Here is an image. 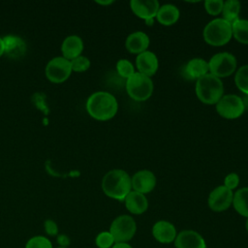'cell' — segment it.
<instances>
[{
    "mask_svg": "<svg viewBox=\"0 0 248 248\" xmlns=\"http://www.w3.org/2000/svg\"><path fill=\"white\" fill-rule=\"evenodd\" d=\"M245 228H246V231H247V232H248V218H247L246 223H245Z\"/></svg>",
    "mask_w": 248,
    "mask_h": 248,
    "instance_id": "8d00e7d4",
    "label": "cell"
},
{
    "mask_svg": "<svg viewBox=\"0 0 248 248\" xmlns=\"http://www.w3.org/2000/svg\"><path fill=\"white\" fill-rule=\"evenodd\" d=\"M132 190L143 195L154 190L157 179L155 174L149 170H140L131 176Z\"/></svg>",
    "mask_w": 248,
    "mask_h": 248,
    "instance_id": "7c38bea8",
    "label": "cell"
},
{
    "mask_svg": "<svg viewBox=\"0 0 248 248\" xmlns=\"http://www.w3.org/2000/svg\"><path fill=\"white\" fill-rule=\"evenodd\" d=\"M25 248H53V246L46 236L34 235L27 240Z\"/></svg>",
    "mask_w": 248,
    "mask_h": 248,
    "instance_id": "4316f807",
    "label": "cell"
},
{
    "mask_svg": "<svg viewBox=\"0 0 248 248\" xmlns=\"http://www.w3.org/2000/svg\"><path fill=\"white\" fill-rule=\"evenodd\" d=\"M44 229L47 235L49 236H57L58 235V226L55 221L51 219H46L44 222Z\"/></svg>",
    "mask_w": 248,
    "mask_h": 248,
    "instance_id": "1f68e13d",
    "label": "cell"
},
{
    "mask_svg": "<svg viewBox=\"0 0 248 248\" xmlns=\"http://www.w3.org/2000/svg\"><path fill=\"white\" fill-rule=\"evenodd\" d=\"M234 83L241 92L248 95V64L239 67L235 71Z\"/></svg>",
    "mask_w": 248,
    "mask_h": 248,
    "instance_id": "d4e9b609",
    "label": "cell"
},
{
    "mask_svg": "<svg viewBox=\"0 0 248 248\" xmlns=\"http://www.w3.org/2000/svg\"><path fill=\"white\" fill-rule=\"evenodd\" d=\"M85 108L92 118L99 121H107L113 118L117 113L118 103L111 93L97 91L88 97Z\"/></svg>",
    "mask_w": 248,
    "mask_h": 248,
    "instance_id": "6da1fadb",
    "label": "cell"
},
{
    "mask_svg": "<svg viewBox=\"0 0 248 248\" xmlns=\"http://www.w3.org/2000/svg\"><path fill=\"white\" fill-rule=\"evenodd\" d=\"M116 71L118 73V75L121 78H129L132 75H134L136 73L135 71V66L133 65V63L128 60V59H119L116 63Z\"/></svg>",
    "mask_w": 248,
    "mask_h": 248,
    "instance_id": "484cf974",
    "label": "cell"
},
{
    "mask_svg": "<svg viewBox=\"0 0 248 248\" xmlns=\"http://www.w3.org/2000/svg\"><path fill=\"white\" fill-rule=\"evenodd\" d=\"M152 234L154 238L163 244L171 243L174 241L177 233L173 224L166 220L157 221L152 227Z\"/></svg>",
    "mask_w": 248,
    "mask_h": 248,
    "instance_id": "2e32d148",
    "label": "cell"
},
{
    "mask_svg": "<svg viewBox=\"0 0 248 248\" xmlns=\"http://www.w3.org/2000/svg\"><path fill=\"white\" fill-rule=\"evenodd\" d=\"M204 10L210 16H219L222 14L224 1L223 0H206L203 2Z\"/></svg>",
    "mask_w": 248,
    "mask_h": 248,
    "instance_id": "f546056e",
    "label": "cell"
},
{
    "mask_svg": "<svg viewBox=\"0 0 248 248\" xmlns=\"http://www.w3.org/2000/svg\"><path fill=\"white\" fill-rule=\"evenodd\" d=\"M96 3L99 4V5H103V6H108V5L112 4L113 1L112 0H108V1H99V0H97Z\"/></svg>",
    "mask_w": 248,
    "mask_h": 248,
    "instance_id": "e575fe53",
    "label": "cell"
},
{
    "mask_svg": "<svg viewBox=\"0 0 248 248\" xmlns=\"http://www.w3.org/2000/svg\"><path fill=\"white\" fill-rule=\"evenodd\" d=\"M136 68L139 73L149 78L154 76L159 68V60L157 55L150 50H145L136 57Z\"/></svg>",
    "mask_w": 248,
    "mask_h": 248,
    "instance_id": "4fadbf2b",
    "label": "cell"
},
{
    "mask_svg": "<svg viewBox=\"0 0 248 248\" xmlns=\"http://www.w3.org/2000/svg\"><path fill=\"white\" fill-rule=\"evenodd\" d=\"M237 60L235 56L228 51L214 54L208 61L209 73L219 78H227L235 73Z\"/></svg>",
    "mask_w": 248,
    "mask_h": 248,
    "instance_id": "8992f818",
    "label": "cell"
},
{
    "mask_svg": "<svg viewBox=\"0 0 248 248\" xmlns=\"http://www.w3.org/2000/svg\"><path fill=\"white\" fill-rule=\"evenodd\" d=\"M115 242L130 241L137 232V224L130 215L123 214L117 216L110 224L109 231Z\"/></svg>",
    "mask_w": 248,
    "mask_h": 248,
    "instance_id": "52a82bcc",
    "label": "cell"
},
{
    "mask_svg": "<svg viewBox=\"0 0 248 248\" xmlns=\"http://www.w3.org/2000/svg\"><path fill=\"white\" fill-rule=\"evenodd\" d=\"M126 92L131 99L137 102L148 100L154 89V84L151 78L136 72L126 79Z\"/></svg>",
    "mask_w": 248,
    "mask_h": 248,
    "instance_id": "5b68a950",
    "label": "cell"
},
{
    "mask_svg": "<svg viewBox=\"0 0 248 248\" xmlns=\"http://www.w3.org/2000/svg\"><path fill=\"white\" fill-rule=\"evenodd\" d=\"M195 92L202 103L216 105L224 95V84L221 78L208 73L197 79Z\"/></svg>",
    "mask_w": 248,
    "mask_h": 248,
    "instance_id": "3957f363",
    "label": "cell"
},
{
    "mask_svg": "<svg viewBox=\"0 0 248 248\" xmlns=\"http://www.w3.org/2000/svg\"><path fill=\"white\" fill-rule=\"evenodd\" d=\"M70 62H71L72 71L76 72V73L85 72L90 68V65H91L89 58H87L84 55H79V56L74 58L73 60H71Z\"/></svg>",
    "mask_w": 248,
    "mask_h": 248,
    "instance_id": "83f0119b",
    "label": "cell"
},
{
    "mask_svg": "<svg viewBox=\"0 0 248 248\" xmlns=\"http://www.w3.org/2000/svg\"><path fill=\"white\" fill-rule=\"evenodd\" d=\"M202 38L209 46H225L232 38V24L222 17L213 18L204 26L202 30Z\"/></svg>",
    "mask_w": 248,
    "mask_h": 248,
    "instance_id": "277c9868",
    "label": "cell"
},
{
    "mask_svg": "<svg viewBox=\"0 0 248 248\" xmlns=\"http://www.w3.org/2000/svg\"><path fill=\"white\" fill-rule=\"evenodd\" d=\"M180 16L178 8L173 4L160 5L156 15L157 21L164 26H170L177 22Z\"/></svg>",
    "mask_w": 248,
    "mask_h": 248,
    "instance_id": "ffe728a7",
    "label": "cell"
},
{
    "mask_svg": "<svg viewBox=\"0 0 248 248\" xmlns=\"http://www.w3.org/2000/svg\"><path fill=\"white\" fill-rule=\"evenodd\" d=\"M72 72L70 60L63 56H56L50 59L45 69L46 78L53 83H62L66 81L70 78Z\"/></svg>",
    "mask_w": 248,
    "mask_h": 248,
    "instance_id": "9c48e42d",
    "label": "cell"
},
{
    "mask_svg": "<svg viewBox=\"0 0 248 248\" xmlns=\"http://www.w3.org/2000/svg\"><path fill=\"white\" fill-rule=\"evenodd\" d=\"M111 248H133L128 242H115Z\"/></svg>",
    "mask_w": 248,
    "mask_h": 248,
    "instance_id": "836d02e7",
    "label": "cell"
},
{
    "mask_svg": "<svg viewBox=\"0 0 248 248\" xmlns=\"http://www.w3.org/2000/svg\"><path fill=\"white\" fill-rule=\"evenodd\" d=\"M4 50H5V47H4L3 38L0 37V57H1L2 55H4Z\"/></svg>",
    "mask_w": 248,
    "mask_h": 248,
    "instance_id": "d590c367",
    "label": "cell"
},
{
    "mask_svg": "<svg viewBox=\"0 0 248 248\" xmlns=\"http://www.w3.org/2000/svg\"><path fill=\"white\" fill-rule=\"evenodd\" d=\"M175 248H206L203 237L196 231L184 230L174 239Z\"/></svg>",
    "mask_w": 248,
    "mask_h": 248,
    "instance_id": "5bb4252c",
    "label": "cell"
},
{
    "mask_svg": "<svg viewBox=\"0 0 248 248\" xmlns=\"http://www.w3.org/2000/svg\"><path fill=\"white\" fill-rule=\"evenodd\" d=\"M239 184V175L235 172H231L225 176L224 179V186L230 190L235 189Z\"/></svg>",
    "mask_w": 248,
    "mask_h": 248,
    "instance_id": "4dcf8cb0",
    "label": "cell"
},
{
    "mask_svg": "<svg viewBox=\"0 0 248 248\" xmlns=\"http://www.w3.org/2000/svg\"><path fill=\"white\" fill-rule=\"evenodd\" d=\"M56 248H65V247H61V246H58V247H56Z\"/></svg>",
    "mask_w": 248,
    "mask_h": 248,
    "instance_id": "74e56055",
    "label": "cell"
},
{
    "mask_svg": "<svg viewBox=\"0 0 248 248\" xmlns=\"http://www.w3.org/2000/svg\"><path fill=\"white\" fill-rule=\"evenodd\" d=\"M95 243L98 248H111L115 241L109 232H101L97 234Z\"/></svg>",
    "mask_w": 248,
    "mask_h": 248,
    "instance_id": "f1b7e54d",
    "label": "cell"
},
{
    "mask_svg": "<svg viewBox=\"0 0 248 248\" xmlns=\"http://www.w3.org/2000/svg\"><path fill=\"white\" fill-rule=\"evenodd\" d=\"M125 207L127 210L136 215L144 213L148 208V201L145 195L132 190L124 199Z\"/></svg>",
    "mask_w": 248,
    "mask_h": 248,
    "instance_id": "d6986e66",
    "label": "cell"
},
{
    "mask_svg": "<svg viewBox=\"0 0 248 248\" xmlns=\"http://www.w3.org/2000/svg\"><path fill=\"white\" fill-rule=\"evenodd\" d=\"M4 42V54L11 59H20L26 53V43L25 41L16 35H8L3 38Z\"/></svg>",
    "mask_w": 248,
    "mask_h": 248,
    "instance_id": "9a60e30c",
    "label": "cell"
},
{
    "mask_svg": "<svg viewBox=\"0 0 248 248\" xmlns=\"http://www.w3.org/2000/svg\"><path fill=\"white\" fill-rule=\"evenodd\" d=\"M232 206L241 216L248 218V187H243L233 193Z\"/></svg>",
    "mask_w": 248,
    "mask_h": 248,
    "instance_id": "7402d4cb",
    "label": "cell"
},
{
    "mask_svg": "<svg viewBox=\"0 0 248 248\" xmlns=\"http://www.w3.org/2000/svg\"><path fill=\"white\" fill-rule=\"evenodd\" d=\"M56 241H57L59 246L65 247V248H68V246L71 243V240H70L69 236L67 234H65V233H59L56 236Z\"/></svg>",
    "mask_w": 248,
    "mask_h": 248,
    "instance_id": "d6a6232c",
    "label": "cell"
},
{
    "mask_svg": "<svg viewBox=\"0 0 248 248\" xmlns=\"http://www.w3.org/2000/svg\"><path fill=\"white\" fill-rule=\"evenodd\" d=\"M83 41L78 35H70L64 39L61 45L62 56L68 60H73L74 58L81 55L83 51Z\"/></svg>",
    "mask_w": 248,
    "mask_h": 248,
    "instance_id": "ac0fdd59",
    "label": "cell"
},
{
    "mask_svg": "<svg viewBox=\"0 0 248 248\" xmlns=\"http://www.w3.org/2000/svg\"><path fill=\"white\" fill-rule=\"evenodd\" d=\"M217 113L226 119H236L244 112V103L242 98L235 94H227L215 105Z\"/></svg>",
    "mask_w": 248,
    "mask_h": 248,
    "instance_id": "ba28073f",
    "label": "cell"
},
{
    "mask_svg": "<svg viewBox=\"0 0 248 248\" xmlns=\"http://www.w3.org/2000/svg\"><path fill=\"white\" fill-rule=\"evenodd\" d=\"M185 73L191 78L198 79L209 73L208 61L200 57L192 58L185 65Z\"/></svg>",
    "mask_w": 248,
    "mask_h": 248,
    "instance_id": "44dd1931",
    "label": "cell"
},
{
    "mask_svg": "<svg viewBox=\"0 0 248 248\" xmlns=\"http://www.w3.org/2000/svg\"><path fill=\"white\" fill-rule=\"evenodd\" d=\"M232 37L240 44L248 45V19L238 18L232 24Z\"/></svg>",
    "mask_w": 248,
    "mask_h": 248,
    "instance_id": "cb8c5ba5",
    "label": "cell"
},
{
    "mask_svg": "<svg viewBox=\"0 0 248 248\" xmlns=\"http://www.w3.org/2000/svg\"><path fill=\"white\" fill-rule=\"evenodd\" d=\"M233 192L224 185L215 187L208 196L207 203L209 208L215 212L227 210L232 204Z\"/></svg>",
    "mask_w": 248,
    "mask_h": 248,
    "instance_id": "30bf717a",
    "label": "cell"
},
{
    "mask_svg": "<svg viewBox=\"0 0 248 248\" xmlns=\"http://www.w3.org/2000/svg\"><path fill=\"white\" fill-rule=\"evenodd\" d=\"M101 187L106 196L122 202L132 191L131 176L124 170H110L103 176Z\"/></svg>",
    "mask_w": 248,
    "mask_h": 248,
    "instance_id": "7a4b0ae2",
    "label": "cell"
},
{
    "mask_svg": "<svg viewBox=\"0 0 248 248\" xmlns=\"http://www.w3.org/2000/svg\"><path fill=\"white\" fill-rule=\"evenodd\" d=\"M241 10V4L237 0H227L224 1L222 16L225 20L232 24L235 20L239 18V14Z\"/></svg>",
    "mask_w": 248,
    "mask_h": 248,
    "instance_id": "603a6c76",
    "label": "cell"
},
{
    "mask_svg": "<svg viewBox=\"0 0 248 248\" xmlns=\"http://www.w3.org/2000/svg\"><path fill=\"white\" fill-rule=\"evenodd\" d=\"M130 8L135 16L143 19L147 25H152L160 8V3L157 0H132Z\"/></svg>",
    "mask_w": 248,
    "mask_h": 248,
    "instance_id": "8fae6325",
    "label": "cell"
},
{
    "mask_svg": "<svg viewBox=\"0 0 248 248\" xmlns=\"http://www.w3.org/2000/svg\"><path fill=\"white\" fill-rule=\"evenodd\" d=\"M150 44L148 35L142 31H135L125 40V48L133 54H140L147 50Z\"/></svg>",
    "mask_w": 248,
    "mask_h": 248,
    "instance_id": "e0dca14e",
    "label": "cell"
}]
</instances>
